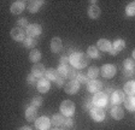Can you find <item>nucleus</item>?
<instances>
[{"label": "nucleus", "instance_id": "obj_1", "mask_svg": "<svg viewBox=\"0 0 135 130\" xmlns=\"http://www.w3.org/2000/svg\"><path fill=\"white\" fill-rule=\"evenodd\" d=\"M70 58V65L77 70V69H84L88 65V56L83 52H74L69 56Z\"/></svg>", "mask_w": 135, "mask_h": 130}, {"label": "nucleus", "instance_id": "obj_2", "mask_svg": "<svg viewBox=\"0 0 135 130\" xmlns=\"http://www.w3.org/2000/svg\"><path fill=\"white\" fill-rule=\"evenodd\" d=\"M109 94L104 93V92H98L93 95L92 101L94 104V106H98V107H103L104 108L105 106H107L109 104Z\"/></svg>", "mask_w": 135, "mask_h": 130}, {"label": "nucleus", "instance_id": "obj_3", "mask_svg": "<svg viewBox=\"0 0 135 130\" xmlns=\"http://www.w3.org/2000/svg\"><path fill=\"white\" fill-rule=\"evenodd\" d=\"M60 113H62L63 116L65 117H73L74 113H75V110H76V106L74 104V101L71 100H64V101L60 104Z\"/></svg>", "mask_w": 135, "mask_h": 130}, {"label": "nucleus", "instance_id": "obj_4", "mask_svg": "<svg viewBox=\"0 0 135 130\" xmlns=\"http://www.w3.org/2000/svg\"><path fill=\"white\" fill-rule=\"evenodd\" d=\"M41 33H42V28L37 23H31V24H29V26L25 28V34H27L28 37L36 39L37 36L41 35Z\"/></svg>", "mask_w": 135, "mask_h": 130}, {"label": "nucleus", "instance_id": "obj_5", "mask_svg": "<svg viewBox=\"0 0 135 130\" xmlns=\"http://www.w3.org/2000/svg\"><path fill=\"white\" fill-rule=\"evenodd\" d=\"M11 37L15 40V41H17V42H23L25 39H27V34H25V30L23 28H21V27H15V28L11 29Z\"/></svg>", "mask_w": 135, "mask_h": 130}, {"label": "nucleus", "instance_id": "obj_6", "mask_svg": "<svg viewBox=\"0 0 135 130\" xmlns=\"http://www.w3.org/2000/svg\"><path fill=\"white\" fill-rule=\"evenodd\" d=\"M89 114L92 117V119L94 122H103L105 119V116H106V113H105V110L103 107H98V106H94L92 110L89 111Z\"/></svg>", "mask_w": 135, "mask_h": 130}, {"label": "nucleus", "instance_id": "obj_7", "mask_svg": "<svg viewBox=\"0 0 135 130\" xmlns=\"http://www.w3.org/2000/svg\"><path fill=\"white\" fill-rule=\"evenodd\" d=\"M116 72H117V69L112 64H105L100 69V75L104 78H112L116 75Z\"/></svg>", "mask_w": 135, "mask_h": 130}, {"label": "nucleus", "instance_id": "obj_8", "mask_svg": "<svg viewBox=\"0 0 135 130\" xmlns=\"http://www.w3.org/2000/svg\"><path fill=\"white\" fill-rule=\"evenodd\" d=\"M34 124H35V128H36L37 130H48L50 127L52 125V123H51V119L48 118V117L41 116L34 122Z\"/></svg>", "mask_w": 135, "mask_h": 130}, {"label": "nucleus", "instance_id": "obj_9", "mask_svg": "<svg viewBox=\"0 0 135 130\" xmlns=\"http://www.w3.org/2000/svg\"><path fill=\"white\" fill-rule=\"evenodd\" d=\"M110 100H111V104H112L113 106H119V105H121L122 102H124V100H126V94H124L123 91H119V89L113 91Z\"/></svg>", "mask_w": 135, "mask_h": 130}, {"label": "nucleus", "instance_id": "obj_10", "mask_svg": "<svg viewBox=\"0 0 135 130\" xmlns=\"http://www.w3.org/2000/svg\"><path fill=\"white\" fill-rule=\"evenodd\" d=\"M80 89V83L76 81V79H70L69 82L65 83L64 86V91L66 94H69V95H74V94H76L77 92H79Z\"/></svg>", "mask_w": 135, "mask_h": 130}, {"label": "nucleus", "instance_id": "obj_11", "mask_svg": "<svg viewBox=\"0 0 135 130\" xmlns=\"http://www.w3.org/2000/svg\"><path fill=\"white\" fill-rule=\"evenodd\" d=\"M103 89V82H100L99 79H89V82L87 83V91L89 93L95 94L98 92H101Z\"/></svg>", "mask_w": 135, "mask_h": 130}, {"label": "nucleus", "instance_id": "obj_12", "mask_svg": "<svg viewBox=\"0 0 135 130\" xmlns=\"http://www.w3.org/2000/svg\"><path fill=\"white\" fill-rule=\"evenodd\" d=\"M31 74L39 79L44 78V77H45V74H46V68L44 66V64H41V63H36V64H34L33 68H31Z\"/></svg>", "mask_w": 135, "mask_h": 130}, {"label": "nucleus", "instance_id": "obj_13", "mask_svg": "<svg viewBox=\"0 0 135 130\" xmlns=\"http://www.w3.org/2000/svg\"><path fill=\"white\" fill-rule=\"evenodd\" d=\"M123 72L126 76H133L135 72V60L134 59H126L123 62Z\"/></svg>", "mask_w": 135, "mask_h": 130}, {"label": "nucleus", "instance_id": "obj_14", "mask_svg": "<svg viewBox=\"0 0 135 130\" xmlns=\"http://www.w3.org/2000/svg\"><path fill=\"white\" fill-rule=\"evenodd\" d=\"M124 48H126V41L122 39H117L115 42L112 43V48L110 49L109 53L111 54V56H116V54H118V52L123 51Z\"/></svg>", "mask_w": 135, "mask_h": 130}, {"label": "nucleus", "instance_id": "obj_15", "mask_svg": "<svg viewBox=\"0 0 135 130\" xmlns=\"http://www.w3.org/2000/svg\"><path fill=\"white\" fill-rule=\"evenodd\" d=\"M25 6H27L25 1L17 0V1H15V3L11 5V7H10V11H11L12 14H21L25 10Z\"/></svg>", "mask_w": 135, "mask_h": 130}, {"label": "nucleus", "instance_id": "obj_16", "mask_svg": "<svg viewBox=\"0 0 135 130\" xmlns=\"http://www.w3.org/2000/svg\"><path fill=\"white\" fill-rule=\"evenodd\" d=\"M24 116H25V119L28 122H35L37 119V108L31 106V105L28 106V107L25 108Z\"/></svg>", "mask_w": 135, "mask_h": 130}, {"label": "nucleus", "instance_id": "obj_17", "mask_svg": "<svg viewBox=\"0 0 135 130\" xmlns=\"http://www.w3.org/2000/svg\"><path fill=\"white\" fill-rule=\"evenodd\" d=\"M62 49H63L62 39L58 36L53 37V39L51 40V51H52V53H59Z\"/></svg>", "mask_w": 135, "mask_h": 130}, {"label": "nucleus", "instance_id": "obj_18", "mask_svg": "<svg viewBox=\"0 0 135 130\" xmlns=\"http://www.w3.org/2000/svg\"><path fill=\"white\" fill-rule=\"evenodd\" d=\"M36 88L40 93H47L51 88V82L47 78H45V77H44V78H40L39 81H37Z\"/></svg>", "mask_w": 135, "mask_h": 130}, {"label": "nucleus", "instance_id": "obj_19", "mask_svg": "<svg viewBox=\"0 0 135 130\" xmlns=\"http://www.w3.org/2000/svg\"><path fill=\"white\" fill-rule=\"evenodd\" d=\"M97 47L101 52H110V49L112 48V43L110 42L107 39H100L97 42Z\"/></svg>", "mask_w": 135, "mask_h": 130}, {"label": "nucleus", "instance_id": "obj_20", "mask_svg": "<svg viewBox=\"0 0 135 130\" xmlns=\"http://www.w3.org/2000/svg\"><path fill=\"white\" fill-rule=\"evenodd\" d=\"M65 118H66V117L63 116L62 113H56V114H53L52 118H51V123H52V125H54V127H58V128L62 127L63 128Z\"/></svg>", "mask_w": 135, "mask_h": 130}, {"label": "nucleus", "instance_id": "obj_21", "mask_svg": "<svg viewBox=\"0 0 135 130\" xmlns=\"http://www.w3.org/2000/svg\"><path fill=\"white\" fill-rule=\"evenodd\" d=\"M87 13H88V17L89 18H92V19H98V18L100 17V14H101V10H100L99 6L92 5V6L88 7Z\"/></svg>", "mask_w": 135, "mask_h": 130}, {"label": "nucleus", "instance_id": "obj_22", "mask_svg": "<svg viewBox=\"0 0 135 130\" xmlns=\"http://www.w3.org/2000/svg\"><path fill=\"white\" fill-rule=\"evenodd\" d=\"M110 113H111V117L113 119H116V121H121L124 117V111L121 106H113L111 108V111H110Z\"/></svg>", "mask_w": 135, "mask_h": 130}, {"label": "nucleus", "instance_id": "obj_23", "mask_svg": "<svg viewBox=\"0 0 135 130\" xmlns=\"http://www.w3.org/2000/svg\"><path fill=\"white\" fill-rule=\"evenodd\" d=\"M123 92L124 94H127L128 96H135V81H128L123 87Z\"/></svg>", "mask_w": 135, "mask_h": 130}, {"label": "nucleus", "instance_id": "obj_24", "mask_svg": "<svg viewBox=\"0 0 135 130\" xmlns=\"http://www.w3.org/2000/svg\"><path fill=\"white\" fill-rule=\"evenodd\" d=\"M42 5H44V1H40V0H33V1H30L29 5H28V11L30 12V13H36V12L42 7Z\"/></svg>", "mask_w": 135, "mask_h": 130}, {"label": "nucleus", "instance_id": "obj_25", "mask_svg": "<svg viewBox=\"0 0 135 130\" xmlns=\"http://www.w3.org/2000/svg\"><path fill=\"white\" fill-rule=\"evenodd\" d=\"M87 56L88 58H92V59H99L100 58L99 48L97 46H89L87 49Z\"/></svg>", "mask_w": 135, "mask_h": 130}, {"label": "nucleus", "instance_id": "obj_26", "mask_svg": "<svg viewBox=\"0 0 135 130\" xmlns=\"http://www.w3.org/2000/svg\"><path fill=\"white\" fill-rule=\"evenodd\" d=\"M124 106H126L127 111L134 112L135 111V96H128V98L124 100Z\"/></svg>", "mask_w": 135, "mask_h": 130}, {"label": "nucleus", "instance_id": "obj_27", "mask_svg": "<svg viewBox=\"0 0 135 130\" xmlns=\"http://www.w3.org/2000/svg\"><path fill=\"white\" fill-rule=\"evenodd\" d=\"M58 75H59V72H58V70L57 69H47L46 70V74H45V78H47L48 81H56L57 79V77H58Z\"/></svg>", "mask_w": 135, "mask_h": 130}, {"label": "nucleus", "instance_id": "obj_28", "mask_svg": "<svg viewBox=\"0 0 135 130\" xmlns=\"http://www.w3.org/2000/svg\"><path fill=\"white\" fill-rule=\"evenodd\" d=\"M41 51L40 49H31L30 54H29V60H30L31 63H35L36 64L37 62H40V59H41Z\"/></svg>", "mask_w": 135, "mask_h": 130}, {"label": "nucleus", "instance_id": "obj_29", "mask_svg": "<svg viewBox=\"0 0 135 130\" xmlns=\"http://www.w3.org/2000/svg\"><path fill=\"white\" fill-rule=\"evenodd\" d=\"M99 74H100V70H99L97 66H90V68H88L87 76L89 79H97Z\"/></svg>", "mask_w": 135, "mask_h": 130}, {"label": "nucleus", "instance_id": "obj_30", "mask_svg": "<svg viewBox=\"0 0 135 130\" xmlns=\"http://www.w3.org/2000/svg\"><path fill=\"white\" fill-rule=\"evenodd\" d=\"M37 45V41L36 39H33V37H28L23 41V46L25 48H31V49H35V46Z\"/></svg>", "mask_w": 135, "mask_h": 130}, {"label": "nucleus", "instance_id": "obj_31", "mask_svg": "<svg viewBox=\"0 0 135 130\" xmlns=\"http://www.w3.org/2000/svg\"><path fill=\"white\" fill-rule=\"evenodd\" d=\"M75 79L80 84H87L89 82V78H88L87 74H83V72H77V76H76Z\"/></svg>", "mask_w": 135, "mask_h": 130}, {"label": "nucleus", "instance_id": "obj_32", "mask_svg": "<svg viewBox=\"0 0 135 130\" xmlns=\"http://www.w3.org/2000/svg\"><path fill=\"white\" fill-rule=\"evenodd\" d=\"M126 14L128 16V17H133V16H135V1H132L130 4L127 5Z\"/></svg>", "mask_w": 135, "mask_h": 130}, {"label": "nucleus", "instance_id": "obj_33", "mask_svg": "<svg viewBox=\"0 0 135 130\" xmlns=\"http://www.w3.org/2000/svg\"><path fill=\"white\" fill-rule=\"evenodd\" d=\"M76 76H77V71L74 66L69 65V68H68V71H66V78L69 79H75Z\"/></svg>", "mask_w": 135, "mask_h": 130}, {"label": "nucleus", "instance_id": "obj_34", "mask_svg": "<svg viewBox=\"0 0 135 130\" xmlns=\"http://www.w3.org/2000/svg\"><path fill=\"white\" fill-rule=\"evenodd\" d=\"M42 101H44V99H42V98H40V96H35V98H33L30 105L37 108V107H40V106L42 105Z\"/></svg>", "mask_w": 135, "mask_h": 130}, {"label": "nucleus", "instance_id": "obj_35", "mask_svg": "<svg viewBox=\"0 0 135 130\" xmlns=\"http://www.w3.org/2000/svg\"><path fill=\"white\" fill-rule=\"evenodd\" d=\"M65 79H66V78H65L63 75L59 74L58 77H57V79L54 81V82H56V84L58 86V87H64V86H65Z\"/></svg>", "mask_w": 135, "mask_h": 130}, {"label": "nucleus", "instance_id": "obj_36", "mask_svg": "<svg viewBox=\"0 0 135 130\" xmlns=\"http://www.w3.org/2000/svg\"><path fill=\"white\" fill-rule=\"evenodd\" d=\"M27 81H28L29 84L36 86V84H37V81H39V78H36V77H35V76H34V75L30 72V74L28 75V77H27Z\"/></svg>", "mask_w": 135, "mask_h": 130}, {"label": "nucleus", "instance_id": "obj_37", "mask_svg": "<svg viewBox=\"0 0 135 130\" xmlns=\"http://www.w3.org/2000/svg\"><path fill=\"white\" fill-rule=\"evenodd\" d=\"M17 24H18V27H21V28H23V27H27L29 26V23H28V19L25 17H22V18H20V19H17Z\"/></svg>", "mask_w": 135, "mask_h": 130}, {"label": "nucleus", "instance_id": "obj_38", "mask_svg": "<svg viewBox=\"0 0 135 130\" xmlns=\"http://www.w3.org/2000/svg\"><path fill=\"white\" fill-rule=\"evenodd\" d=\"M74 127V121L71 117H66L65 118V122H64V125L63 128H73Z\"/></svg>", "mask_w": 135, "mask_h": 130}, {"label": "nucleus", "instance_id": "obj_39", "mask_svg": "<svg viewBox=\"0 0 135 130\" xmlns=\"http://www.w3.org/2000/svg\"><path fill=\"white\" fill-rule=\"evenodd\" d=\"M69 64H70V58L68 56H63L59 59V65H69Z\"/></svg>", "mask_w": 135, "mask_h": 130}, {"label": "nucleus", "instance_id": "obj_40", "mask_svg": "<svg viewBox=\"0 0 135 130\" xmlns=\"http://www.w3.org/2000/svg\"><path fill=\"white\" fill-rule=\"evenodd\" d=\"M83 107H84V110H86V111H90L93 107H94V104H93L92 100H87V101L84 102Z\"/></svg>", "mask_w": 135, "mask_h": 130}, {"label": "nucleus", "instance_id": "obj_41", "mask_svg": "<svg viewBox=\"0 0 135 130\" xmlns=\"http://www.w3.org/2000/svg\"><path fill=\"white\" fill-rule=\"evenodd\" d=\"M17 130H33L30 127H27V125H24V127H21L20 129H17Z\"/></svg>", "mask_w": 135, "mask_h": 130}, {"label": "nucleus", "instance_id": "obj_42", "mask_svg": "<svg viewBox=\"0 0 135 130\" xmlns=\"http://www.w3.org/2000/svg\"><path fill=\"white\" fill-rule=\"evenodd\" d=\"M132 56H133V59L135 60V49H133V52H132Z\"/></svg>", "mask_w": 135, "mask_h": 130}, {"label": "nucleus", "instance_id": "obj_43", "mask_svg": "<svg viewBox=\"0 0 135 130\" xmlns=\"http://www.w3.org/2000/svg\"><path fill=\"white\" fill-rule=\"evenodd\" d=\"M51 130H64L63 128H58V127H56L54 129H51Z\"/></svg>", "mask_w": 135, "mask_h": 130}]
</instances>
